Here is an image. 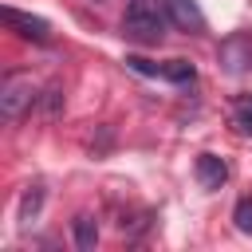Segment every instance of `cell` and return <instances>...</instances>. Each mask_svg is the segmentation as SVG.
<instances>
[{
  "label": "cell",
  "instance_id": "1",
  "mask_svg": "<svg viewBox=\"0 0 252 252\" xmlns=\"http://www.w3.org/2000/svg\"><path fill=\"white\" fill-rule=\"evenodd\" d=\"M169 24V12H165V0H130L126 4V16H122V35L126 39H138V43H158L165 35Z\"/></svg>",
  "mask_w": 252,
  "mask_h": 252
},
{
  "label": "cell",
  "instance_id": "9",
  "mask_svg": "<svg viewBox=\"0 0 252 252\" xmlns=\"http://www.w3.org/2000/svg\"><path fill=\"white\" fill-rule=\"evenodd\" d=\"M71 228H75V244H79L83 252H91V248L98 244V220H94L91 213H79Z\"/></svg>",
  "mask_w": 252,
  "mask_h": 252
},
{
  "label": "cell",
  "instance_id": "5",
  "mask_svg": "<svg viewBox=\"0 0 252 252\" xmlns=\"http://www.w3.org/2000/svg\"><path fill=\"white\" fill-rule=\"evenodd\" d=\"M4 24L20 39H32V43H47L51 39V24L43 16H28V12H16V8H4Z\"/></svg>",
  "mask_w": 252,
  "mask_h": 252
},
{
  "label": "cell",
  "instance_id": "10",
  "mask_svg": "<svg viewBox=\"0 0 252 252\" xmlns=\"http://www.w3.org/2000/svg\"><path fill=\"white\" fill-rule=\"evenodd\" d=\"M59 106H63V94H59V87H47V91L35 98V110H39L43 118H55V114H59Z\"/></svg>",
  "mask_w": 252,
  "mask_h": 252
},
{
  "label": "cell",
  "instance_id": "12",
  "mask_svg": "<svg viewBox=\"0 0 252 252\" xmlns=\"http://www.w3.org/2000/svg\"><path fill=\"white\" fill-rule=\"evenodd\" d=\"M232 122H236L244 134H252V94H244V98L236 102V110H232Z\"/></svg>",
  "mask_w": 252,
  "mask_h": 252
},
{
  "label": "cell",
  "instance_id": "11",
  "mask_svg": "<svg viewBox=\"0 0 252 252\" xmlns=\"http://www.w3.org/2000/svg\"><path fill=\"white\" fill-rule=\"evenodd\" d=\"M232 220H236V228H240V232H252V197H240V201H236Z\"/></svg>",
  "mask_w": 252,
  "mask_h": 252
},
{
  "label": "cell",
  "instance_id": "4",
  "mask_svg": "<svg viewBox=\"0 0 252 252\" xmlns=\"http://www.w3.org/2000/svg\"><path fill=\"white\" fill-rule=\"evenodd\" d=\"M138 75H154V79H169V83H193V63H185V59H169V63H150V59H142V55H134V59H126Z\"/></svg>",
  "mask_w": 252,
  "mask_h": 252
},
{
  "label": "cell",
  "instance_id": "6",
  "mask_svg": "<svg viewBox=\"0 0 252 252\" xmlns=\"http://www.w3.org/2000/svg\"><path fill=\"white\" fill-rule=\"evenodd\" d=\"M165 12H169V24H173V28L189 32V35L205 32V16H201V8H197L193 0H165Z\"/></svg>",
  "mask_w": 252,
  "mask_h": 252
},
{
  "label": "cell",
  "instance_id": "7",
  "mask_svg": "<svg viewBox=\"0 0 252 252\" xmlns=\"http://www.w3.org/2000/svg\"><path fill=\"white\" fill-rule=\"evenodd\" d=\"M197 181H201L205 189H220V185L228 181L224 158H217V154H197Z\"/></svg>",
  "mask_w": 252,
  "mask_h": 252
},
{
  "label": "cell",
  "instance_id": "8",
  "mask_svg": "<svg viewBox=\"0 0 252 252\" xmlns=\"http://www.w3.org/2000/svg\"><path fill=\"white\" fill-rule=\"evenodd\" d=\"M43 197H47V189H43V181H32L28 189H24V197H20V224H32L35 217H39V209H43Z\"/></svg>",
  "mask_w": 252,
  "mask_h": 252
},
{
  "label": "cell",
  "instance_id": "3",
  "mask_svg": "<svg viewBox=\"0 0 252 252\" xmlns=\"http://www.w3.org/2000/svg\"><path fill=\"white\" fill-rule=\"evenodd\" d=\"M217 63L224 75H244L252 71V32H232L217 47Z\"/></svg>",
  "mask_w": 252,
  "mask_h": 252
},
{
  "label": "cell",
  "instance_id": "2",
  "mask_svg": "<svg viewBox=\"0 0 252 252\" xmlns=\"http://www.w3.org/2000/svg\"><path fill=\"white\" fill-rule=\"evenodd\" d=\"M35 98H39V91H35V83L28 75H8L4 87H0V114L8 122H16L35 106Z\"/></svg>",
  "mask_w": 252,
  "mask_h": 252
}]
</instances>
